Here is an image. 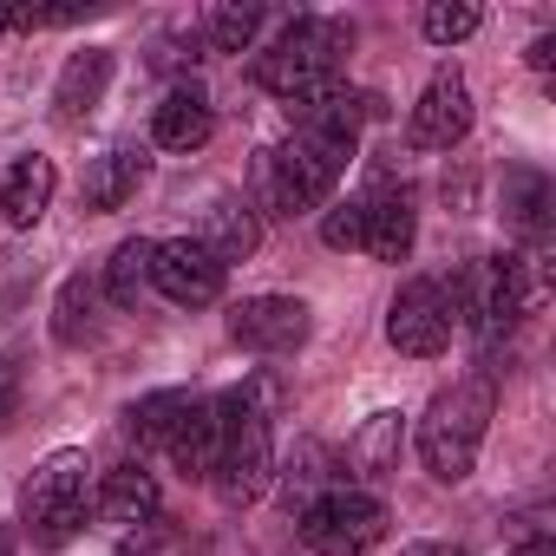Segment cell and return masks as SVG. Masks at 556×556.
Segmentation results:
<instances>
[{"instance_id": "cell-10", "label": "cell", "mask_w": 556, "mask_h": 556, "mask_svg": "<svg viewBox=\"0 0 556 556\" xmlns=\"http://www.w3.org/2000/svg\"><path fill=\"white\" fill-rule=\"evenodd\" d=\"M229 341L249 348V354H268V361H282L308 341V302L295 295H249L229 308Z\"/></svg>"}, {"instance_id": "cell-5", "label": "cell", "mask_w": 556, "mask_h": 556, "mask_svg": "<svg viewBox=\"0 0 556 556\" xmlns=\"http://www.w3.org/2000/svg\"><path fill=\"white\" fill-rule=\"evenodd\" d=\"M92 484H99V471H92L86 452H73V445L53 452V458L34 471L27 497H21L27 536H34L40 549H66V543L86 530V517H92Z\"/></svg>"}, {"instance_id": "cell-25", "label": "cell", "mask_w": 556, "mask_h": 556, "mask_svg": "<svg viewBox=\"0 0 556 556\" xmlns=\"http://www.w3.org/2000/svg\"><path fill=\"white\" fill-rule=\"evenodd\" d=\"M210 452H216V406L203 400V406L190 413V426L177 432V445H170L164 458H170V465H177L184 478H203V484H210Z\"/></svg>"}, {"instance_id": "cell-26", "label": "cell", "mask_w": 556, "mask_h": 556, "mask_svg": "<svg viewBox=\"0 0 556 556\" xmlns=\"http://www.w3.org/2000/svg\"><path fill=\"white\" fill-rule=\"evenodd\" d=\"M255 34H262V8H242V0H229V8H210V14H203V40H210L216 53H242Z\"/></svg>"}, {"instance_id": "cell-1", "label": "cell", "mask_w": 556, "mask_h": 556, "mask_svg": "<svg viewBox=\"0 0 556 556\" xmlns=\"http://www.w3.org/2000/svg\"><path fill=\"white\" fill-rule=\"evenodd\" d=\"M380 105L361 99V92H328L321 105L302 112L295 138L262 151V197L275 216H308L334 197L341 170L354 164V144H361V125L374 118Z\"/></svg>"}, {"instance_id": "cell-7", "label": "cell", "mask_w": 556, "mask_h": 556, "mask_svg": "<svg viewBox=\"0 0 556 556\" xmlns=\"http://www.w3.org/2000/svg\"><path fill=\"white\" fill-rule=\"evenodd\" d=\"M387 536V504L361 484H334L302 510V543L315 556H367Z\"/></svg>"}, {"instance_id": "cell-33", "label": "cell", "mask_w": 556, "mask_h": 556, "mask_svg": "<svg viewBox=\"0 0 556 556\" xmlns=\"http://www.w3.org/2000/svg\"><path fill=\"white\" fill-rule=\"evenodd\" d=\"M510 556H556V543H549V536H530V543H517Z\"/></svg>"}, {"instance_id": "cell-12", "label": "cell", "mask_w": 556, "mask_h": 556, "mask_svg": "<svg viewBox=\"0 0 556 556\" xmlns=\"http://www.w3.org/2000/svg\"><path fill=\"white\" fill-rule=\"evenodd\" d=\"M413 236H419V210L406 190L380 184L374 197H361V249L374 262H406L413 255Z\"/></svg>"}, {"instance_id": "cell-9", "label": "cell", "mask_w": 556, "mask_h": 556, "mask_svg": "<svg viewBox=\"0 0 556 556\" xmlns=\"http://www.w3.org/2000/svg\"><path fill=\"white\" fill-rule=\"evenodd\" d=\"M223 262L197 242V236H170V242H157L151 249V289L164 295V302H177V308H210L216 295H223Z\"/></svg>"}, {"instance_id": "cell-13", "label": "cell", "mask_w": 556, "mask_h": 556, "mask_svg": "<svg viewBox=\"0 0 556 556\" xmlns=\"http://www.w3.org/2000/svg\"><path fill=\"white\" fill-rule=\"evenodd\" d=\"M92 517H105V523H118V530H151V523H157V478H151L138 458L99 471V484H92Z\"/></svg>"}, {"instance_id": "cell-19", "label": "cell", "mask_w": 556, "mask_h": 556, "mask_svg": "<svg viewBox=\"0 0 556 556\" xmlns=\"http://www.w3.org/2000/svg\"><path fill=\"white\" fill-rule=\"evenodd\" d=\"M400 452H406V413H374V419L348 439L341 471L361 478V484H380V478L400 471Z\"/></svg>"}, {"instance_id": "cell-4", "label": "cell", "mask_w": 556, "mask_h": 556, "mask_svg": "<svg viewBox=\"0 0 556 556\" xmlns=\"http://www.w3.org/2000/svg\"><path fill=\"white\" fill-rule=\"evenodd\" d=\"M491 413H497V387L491 374H471V380H452L426 419H419V458L439 484H465L478 452H484V432H491Z\"/></svg>"}, {"instance_id": "cell-3", "label": "cell", "mask_w": 556, "mask_h": 556, "mask_svg": "<svg viewBox=\"0 0 556 556\" xmlns=\"http://www.w3.org/2000/svg\"><path fill=\"white\" fill-rule=\"evenodd\" d=\"M216 406V452L210 484L223 504H255L275 478V426H268V387H229Z\"/></svg>"}, {"instance_id": "cell-2", "label": "cell", "mask_w": 556, "mask_h": 556, "mask_svg": "<svg viewBox=\"0 0 556 556\" xmlns=\"http://www.w3.org/2000/svg\"><path fill=\"white\" fill-rule=\"evenodd\" d=\"M348 47H354V27L321 21V14H302V21H289L282 34L255 53V86L268 99H282L289 112H308L328 92H341Z\"/></svg>"}, {"instance_id": "cell-6", "label": "cell", "mask_w": 556, "mask_h": 556, "mask_svg": "<svg viewBox=\"0 0 556 556\" xmlns=\"http://www.w3.org/2000/svg\"><path fill=\"white\" fill-rule=\"evenodd\" d=\"M445 302H452V321H465L484 348H497L523 321V308H530L523 262L517 255H471L458 268V282L445 289Z\"/></svg>"}, {"instance_id": "cell-17", "label": "cell", "mask_w": 556, "mask_h": 556, "mask_svg": "<svg viewBox=\"0 0 556 556\" xmlns=\"http://www.w3.org/2000/svg\"><path fill=\"white\" fill-rule=\"evenodd\" d=\"M151 177V157H144V144H112L105 157H92V170H86V210L92 216H112V210H125L131 197H138V184Z\"/></svg>"}, {"instance_id": "cell-22", "label": "cell", "mask_w": 556, "mask_h": 556, "mask_svg": "<svg viewBox=\"0 0 556 556\" xmlns=\"http://www.w3.org/2000/svg\"><path fill=\"white\" fill-rule=\"evenodd\" d=\"M549 177L543 170H504V216H510V229L523 236V242H543V229H549Z\"/></svg>"}, {"instance_id": "cell-32", "label": "cell", "mask_w": 556, "mask_h": 556, "mask_svg": "<svg viewBox=\"0 0 556 556\" xmlns=\"http://www.w3.org/2000/svg\"><path fill=\"white\" fill-rule=\"evenodd\" d=\"M400 556H465V549L458 543H406Z\"/></svg>"}, {"instance_id": "cell-30", "label": "cell", "mask_w": 556, "mask_h": 556, "mask_svg": "<svg viewBox=\"0 0 556 556\" xmlns=\"http://www.w3.org/2000/svg\"><path fill=\"white\" fill-rule=\"evenodd\" d=\"M118 556H164V536H157V530H131V536L118 543Z\"/></svg>"}, {"instance_id": "cell-8", "label": "cell", "mask_w": 556, "mask_h": 556, "mask_svg": "<svg viewBox=\"0 0 556 556\" xmlns=\"http://www.w3.org/2000/svg\"><path fill=\"white\" fill-rule=\"evenodd\" d=\"M387 341L413 361H432L452 348V302H445V282H432V275H413V282H400L393 308H387Z\"/></svg>"}, {"instance_id": "cell-24", "label": "cell", "mask_w": 556, "mask_h": 556, "mask_svg": "<svg viewBox=\"0 0 556 556\" xmlns=\"http://www.w3.org/2000/svg\"><path fill=\"white\" fill-rule=\"evenodd\" d=\"M151 236H131V242H118L112 249V268H105V289H112V302L118 308H138L144 295H151Z\"/></svg>"}, {"instance_id": "cell-16", "label": "cell", "mask_w": 556, "mask_h": 556, "mask_svg": "<svg viewBox=\"0 0 556 556\" xmlns=\"http://www.w3.org/2000/svg\"><path fill=\"white\" fill-rule=\"evenodd\" d=\"M210 131H216V105H210L203 86H170L164 105L151 112V138H157L164 151H203Z\"/></svg>"}, {"instance_id": "cell-27", "label": "cell", "mask_w": 556, "mask_h": 556, "mask_svg": "<svg viewBox=\"0 0 556 556\" xmlns=\"http://www.w3.org/2000/svg\"><path fill=\"white\" fill-rule=\"evenodd\" d=\"M478 21H484V14L471 8V0H432V8L419 14V27H426L432 47H458V40H471Z\"/></svg>"}, {"instance_id": "cell-21", "label": "cell", "mask_w": 556, "mask_h": 556, "mask_svg": "<svg viewBox=\"0 0 556 556\" xmlns=\"http://www.w3.org/2000/svg\"><path fill=\"white\" fill-rule=\"evenodd\" d=\"M99 328H105L99 282H92V275H66V289L53 302V341L60 348H86V341H99Z\"/></svg>"}, {"instance_id": "cell-28", "label": "cell", "mask_w": 556, "mask_h": 556, "mask_svg": "<svg viewBox=\"0 0 556 556\" xmlns=\"http://www.w3.org/2000/svg\"><path fill=\"white\" fill-rule=\"evenodd\" d=\"M321 242H328V249H361V197H354V203H334V210L321 216Z\"/></svg>"}, {"instance_id": "cell-18", "label": "cell", "mask_w": 556, "mask_h": 556, "mask_svg": "<svg viewBox=\"0 0 556 556\" xmlns=\"http://www.w3.org/2000/svg\"><path fill=\"white\" fill-rule=\"evenodd\" d=\"M105 86H112V47L73 53L66 73H60V86H53V118H60V125H86V118L99 112Z\"/></svg>"}, {"instance_id": "cell-34", "label": "cell", "mask_w": 556, "mask_h": 556, "mask_svg": "<svg viewBox=\"0 0 556 556\" xmlns=\"http://www.w3.org/2000/svg\"><path fill=\"white\" fill-rule=\"evenodd\" d=\"M0 34H8V8H0Z\"/></svg>"}, {"instance_id": "cell-35", "label": "cell", "mask_w": 556, "mask_h": 556, "mask_svg": "<svg viewBox=\"0 0 556 556\" xmlns=\"http://www.w3.org/2000/svg\"><path fill=\"white\" fill-rule=\"evenodd\" d=\"M0 556H14V549H8V543H0Z\"/></svg>"}, {"instance_id": "cell-11", "label": "cell", "mask_w": 556, "mask_h": 556, "mask_svg": "<svg viewBox=\"0 0 556 556\" xmlns=\"http://www.w3.org/2000/svg\"><path fill=\"white\" fill-rule=\"evenodd\" d=\"M465 131H471V86H465L458 66H439L426 79L419 105H413V144L419 151H452V144H465Z\"/></svg>"}, {"instance_id": "cell-29", "label": "cell", "mask_w": 556, "mask_h": 556, "mask_svg": "<svg viewBox=\"0 0 556 556\" xmlns=\"http://www.w3.org/2000/svg\"><path fill=\"white\" fill-rule=\"evenodd\" d=\"M14 413H21V361L0 354V432L14 426Z\"/></svg>"}, {"instance_id": "cell-15", "label": "cell", "mask_w": 556, "mask_h": 556, "mask_svg": "<svg viewBox=\"0 0 556 556\" xmlns=\"http://www.w3.org/2000/svg\"><path fill=\"white\" fill-rule=\"evenodd\" d=\"M53 190H60L53 157L27 151V157H14V164H8V177H0V216H8L14 229H34V223L53 210Z\"/></svg>"}, {"instance_id": "cell-14", "label": "cell", "mask_w": 556, "mask_h": 556, "mask_svg": "<svg viewBox=\"0 0 556 556\" xmlns=\"http://www.w3.org/2000/svg\"><path fill=\"white\" fill-rule=\"evenodd\" d=\"M197 406H203V393H184V387L144 393V400H131V406H125V439H131L138 452H170Z\"/></svg>"}, {"instance_id": "cell-31", "label": "cell", "mask_w": 556, "mask_h": 556, "mask_svg": "<svg viewBox=\"0 0 556 556\" xmlns=\"http://www.w3.org/2000/svg\"><path fill=\"white\" fill-rule=\"evenodd\" d=\"M549 60H556V34H543V40L530 47V73H543V79H549Z\"/></svg>"}, {"instance_id": "cell-20", "label": "cell", "mask_w": 556, "mask_h": 556, "mask_svg": "<svg viewBox=\"0 0 556 556\" xmlns=\"http://www.w3.org/2000/svg\"><path fill=\"white\" fill-rule=\"evenodd\" d=\"M223 268L229 262H249L255 255V242H262V210L249 203V197H223V203H210V216H203V236H197Z\"/></svg>"}, {"instance_id": "cell-23", "label": "cell", "mask_w": 556, "mask_h": 556, "mask_svg": "<svg viewBox=\"0 0 556 556\" xmlns=\"http://www.w3.org/2000/svg\"><path fill=\"white\" fill-rule=\"evenodd\" d=\"M334 465H341V458H334L328 445H315V439H308V445H295V458H289V471H282V484H289V504H295V510H308L321 491L348 484Z\"/></svg>"}]
</instances>
